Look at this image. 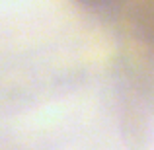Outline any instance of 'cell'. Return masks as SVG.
Returning a JSON list of instances; mask_svg holds the SVG:
<instances>
[{
  "mask_svg": "<svg viewBox=\"0 0 154 150\" xmlns=\"http://www.w3.org/2000/svg\"><path fill=\"white\" fill-rule=\"evenodd\" d=\"M137 20L150 37H154V0L137 2Z\"/></svg>",
  "mask_w": 154,
  "mask_h": 150,
  "instance_id": "obj_1",
  "label": "cell"
},
{
  "mask_svg": "<svg viewBox=\"0 0 154 150\" xmlns=\"http://www.w3.org/2000/svg\"><path fill=\"white\" fill-rule=\"evenodd\" d=\"M76 2L94 12H111V10H117L125 0H76Z\"/></svg>",
  "mask_w": 154,
  "mask_h": 150,
  "instance_id": "obj_2",
  "label": "cell"
}]
</instances>
